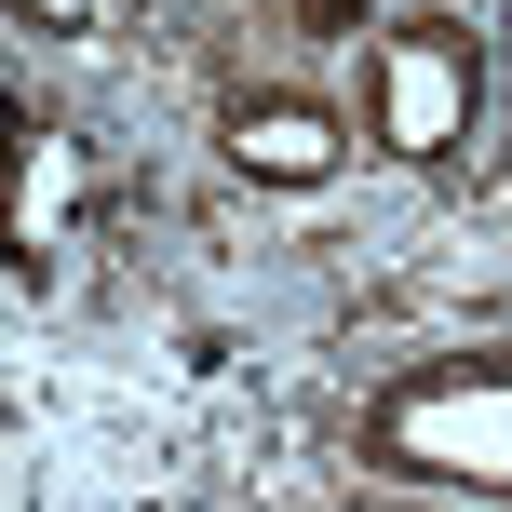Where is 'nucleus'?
I'll return each mask as SVG.
<instances>
[{
	"mask_svg": "<svg viewBox=\"0 0 512 512\" xmlns=\"http://www.w3.org/2000/svg\"><path fill=\"white\" fill-rule=\"evenodd\" d=\"M14 14H41V27H81V14H95V0H14Z\"/></svg>",
	"mask_w": 512,
	"mask_h": 512,
	"instance_id": "3",
	"label": "nucleus"
},
{
	"mask_svg": "<svg viewBox=\"0 0 512 512\" xmlns=\"http://www.w3.org/2000/svg\"><path fill=\"white\" fill-rule=\"evenodd\" d=\"M216 149H230V162H243L256 189H324L351 135H337V108H310V95H243Z\"/></svg>",
	"mask_w": 512,
	"mask_h": 512,
	"instance_id": "2",
	"label": "nucleus"
},
{
	"mask_svg": "<svg viewBox=\"0 0 512 512\" xmlns=\"http://www.w3.org/2000/svg\"><path fill=\"white\" fill-rule=\"evenodd\" d=\"M472 95H486V68H472V27L418 14V27H391V41H378V149L445 162V149L472 135Z\"/></svg>",
	"mask_w": 512,
	"mask_h": 512,
	"instance_id": "1",
	"label": "nucleus"
}]
</instances>
